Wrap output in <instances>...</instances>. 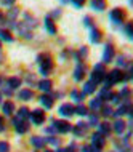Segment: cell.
Segmentation results:
<instances>
[{
    "label": "cell",
    "mask_w": 133,
    "mask_h": 152,
    "mask_svg": "<svg viewBox=\"0 0 133 152\" xmlns=\"http://www.w3.org/2000/svg\"><path fill=\"white\" fill-rule=\"evenodd\" d=\"M37 61H39V64H40V74H42L43 77H47L50 74V71L53 69V58L48 53H45V55H40L39 58H37Z\"/></svg>",
    "instance_id": "1"
},
{
    "label": "cell",
    "mask_w": 133,
    "mask_h": 152,
    "mask_svg": "<svg viewBox=\"0 0 133 152\" xmlns=\"http://www.w3.org/2000/svg\"><path fill=\"white\" fill-rule=\"evenodd\" d=\"M120 80H123V72L120 69H112L107 74V77H104V90H109L112 85L119 83Z\"/></svg>",
    "instance_id": "2"
},
{
    "label": "cell",
    "mask_w": 133,
    "mask_h": 152,
    "mask_svg": "<svg viewBox=\"0 0 133 152\" xmlns=\"http://www.w3.org/2000/svg\"><path fill=\"white\" fill-rule=\"evenodd\" d=\"M106 77V71H104V66L103 64H96L93 69V74H91V82L95 85H98L99 82H103Z\"/></svg>",
    "instance_id": "3"
},
{
    "label": "cell",
    "mask_w": 133,
    "mask_h": 152,
    "mask_svg": "<svg viewBox=\"0 0 133 152\" xmlns=\"http://www.w3.org/2000/svg\"><path fill=\"white\" fill-rule=\"evenodd\" d=\"M109 18H111V21L114 24H122L123 19H125V13H123L120 8H114V10H111Z\"/></svg>",
    "instance_id": "4"
},
{
    "label": "cell",
    "mask_w": 133,
    "mask_h": 152,
    "mask_svg": "<svg viewBox=\"0 0 133 152\" xmlns=\"http://www.w3.org/2000/svg\"><path fill=\"white\" fill-rule=\"evenodd\" d=\"M53 130H56L58 133H69L72 130V126L69 125V122L66 120H55L53 122Z\"/></svg>",
    "instance_id": "5"
},
{
    "label": "cell",
    "mask_w": 133,
    "mask_h": 152,
    "mask_svg": "<svg viewBox=\"0 0 133 152\" xmlns=\"http://www.w3.org/2000/svg\"><path fill=\"white\" fill-rule=\"evenodd\" d=\"M29 117H31V120H32L34 125H40V123H43V120H45V114H43L42 109L32 110V112L29 114Z\"/></svg>",
    "instance_id": "6"
},
{
    "label": "cell",
    "mask_w": 133,
    "mask_h": 152,
    "mask_svg": "<svg viewBox=\"0 0 133 152\" xmlns=\"http://www.w3.org/2000/svg\"><path fill=\"white\" fill-rule=\"evenodd\" d=\"M91 144H93L91 147H96V149L101 151L106 144V138L103 136V134H99V133H95L93 136H91Z\"/></svg>",
    "instance_id": "7"
},
{
    "label": "cell",
    "mask_w": 133,
    "mask_h": 152,
    "mask_svg": "<svg viewBox=\"0 0 133 152\" xmlns=\"http://www.w3.org/2000/svg\"><path fill=\"white\" fill-rule=\"evenodd\" d=\"M13 125H15V130L18 131L19 134L26 133V131L29 130V125L26 120H19V118H13Z\"/></svg>",
    "instance_id": "8"
},
{
    "label": "cell",
    "mask_w": 133,
    "mask_h": 152,
    "mask_svg": "<svg viewBox=\"0 0 133 152\" xmlns=\"http://www.w3.org/2000/svg\"><path fill=\"white\" fill-rule=\"evenodd\" d=\"M112 58H114V47L109 43V45H106V48H104V53H103V63H111Z\"/></svg>",
    "instance_id": "9"
},
{
    "label": "cell",
    "mask_w": 133,
    "mask_h": 152,
    "mask_svg": "<svg viewBox=\"0 0 133 152\" xmlns=\"http://www.w3.org/2000/svg\"><path fill=\"white\" fill-rule=\"evenodd\" d=\"M60 114L63 117H71L74 114V106L69 104V102H64V104L60 106Z\"/></svg>",
    "instance_id": "10"
},
{
    "label": "cell",
    "mask_w": 133,
    "mask_h": 152,
    "mask_svg": "<svg viewBox=\"0 0 133 152\" xmlns=\"http://www.w3.org/2000/svg\"><path fill=\"white\" fill-rule=\"evenodd\" d=\"M16 29H18V32L23 37H26V39H32V32H31V29H29V26L26 23H19L18 26H16Z\"/></svg>",
    "instance_id": "11"
},
{
    "label": "cell",
    "mask_w": 133,
    "mask_h": 152,
    "mask_svg": "<svg viewBox=\"0 0 133 152\" xmlns=\"http://www.w3.org/2000/svg\"><path fill=\"white\" fill-rule=\"evenodd\" d=\"M85 75V66L84 64H77L76 71H74V79H76L77 82H80L82 79H84Z\"/></svg>",
    "instance_id": "12"
},
{
    "label": "cell",
    "mask_w": 133,
    "mask_h": 152,
    "mask_svg": "<svg viewBox=\"0 0 133 152\" xmlns=\"http://www.w3.org/2000/svg\"><path fill=\"white\" fill-rule=\"evenodd\" d=\"M2 109H3V114L5 115H13V112H15V104L11 101H5L2 104Z\"/></svg>",
    "instance_id": "13"
},
{
    "label": "cell",
    "mask_w": 133,
    "mask_h": 152,
    "mask_svg": "<svg viewBox=\"0 0 133 152\" xmlns=\"http://www.w3.org/2000/svg\"><path fill=\"white\" fill-rule=\"evenodd\" d=\"M31 144L37 147V149H42V147L47 144V141H45V138H40V136H32L31 138Z\"/></svg>",
    "instance_id": "14"
},
{
    "label": "cell",
    "mask_w": 133,
    "mask_h": 152,
    "mask_svg": "<svg viewBox=\"0 0 133 152\" xmlns=\"http://www.w3.org/2000/svg\"><path fill=\"white\" fill-rule=\"evenodd\" d=\"M51 87H53V83H51V80H48V79H43V80L39 82V88L42 90V91H45V93L51 91Z\"/></svg>",
    "instance_id": "15"
},
{
    "label": "cell",
    "mask_w": 133,
    "mask_h": 152,
    "mask_svg": "<svg viewBox=\"0 0 133 152\" xmlns=\"http://www.w3.org/2000/svg\"><path fill=\"white\" fill-rule=\"evenodd\" d=\"M125 125H127L125 122H122V120H115L114 123H112L111 128L114 130L117 134H122V133H123V130H125Z\"/></svg>",
    "instance_id": "16"
},
{
    "label": "cell",
    "mask_w": 133,
    "mask_h": 152,
    "mask_svg": "<svg viewBox=\"0 0 133 152\" xmlns=\"http://www.w3.org/2000/svg\"><path fill=\"white\" fill-rule=\"evenodd\" d=\"M91 8H93V10H96V11H103L106 8V2L104 0H91Z\"/></svg>",
    "instance_id": "17"
},
{
    "label": "cell",
    "mask_w": 133,
    "mask_h": 152,
    "mask_svg": "<svg viewBox=\"0 0 133 152\" xmlns=\"http://www.w3.org/2000/svg\"><path fill=\"white\" fill-rule=\"evenodd\" d=\"M45 27H47V31H48L51 35L56 34V26H55V23H53V19L50 18V16H48L47 19H45Z\"/></svg>",
    "instance_id": "18"
},
{
    "label": "cell",
    "mask_w": 133,
    "mask_h": 152,
    "mask_svg": "<svg viewBox=\"0 0 133 152\" xmlns=\"http://www.w3.org/2000/svg\"><path fill=\"white\" fill-rule=\"evenodd\" d=\"M111 123H107V122H104V123H99V131L98 133L99 134H103V136H107V134L111 133Z\"/></svg>",
    "instance_id": "19"
},
{
    "label": "cell",
    "mask_w": 133,
    "mask_h": 152,
    "mask_svg": "<svg viewBox=\"0 0 133 152\" xmlns=\"http://www.w3.org/2000/svg\"><path fill=\"white\" fill-rule=\"evenodd\" d=\"M87 128H88V123H82V122H79V123H77V126L74 128V133H76L77 136H80V134H85Z\"/></svg>",
    "instance_id": "20"
},
{
    "label": "cell",
    "mask_w": 133,
    "mask_h": 152,
    "mask_svg": "<svg viewBox=\"0 0 133 152\" xmlns=\"http://www.w3.org/2000/svg\"><path fill=\"white\" fill-rule=\"evenodd\" d=\"M18 96H19V99H23V101H31L32 96H34V93H32V90H21Z\"/></svg>",
    "instance_id": "21"
},
{
    "label": "cell",
    "mask_w": 133,
    "mask_h": 152,
    "mask_svg": "<svg viewBox=\"0 0 133 152\" xmlns=\"http://www.w3.org/2000/svg\"><path fill=\"white\" fill-rule=\"evenodd\" d=\"M95 90H96V85L90 80V82H87V83L84 85V91L82 93L84 94H91V93H95Z\"/></svg>",
    "instance_id": "22"
},
{
    "label": "cell",
    "mask_w": 133,
    "mask_h": 152,
    "mask_svg": "<svg viewBox=\"0 0 133 152\" xmlns=\"http://www.w3.org/2000/svg\"><path fill=\"white\" fill-rule=\"evenodd\" d=\"M90 40L93 43H99V42H101V32H99L98 29H95V27H91V37H90Z\"/></svg>",
    "instance_id": "23"
},
{
    "label": "cell",
    "mask_w": 133,
    "mask_h": 152,
    "mask_svg": "<svg viewBox=\"0 0 133 152\" xmlns=\"http://www.w3.org/2000/svg\"><path fill=\"white\" fill-rule=\"evenodd\" d=\"M40 102H42V106L45 109H51L53 107V99L50 96H45V94H43V96H40Z\"/></svg>",
    "instance_id": "24"
},
{
    "label": "cell",
    "mask_w": 133,
    "mask_h": 152,
    "mask_svg": "<svg viewBox=\"0 0 133 152\" xmlns=\"http://www.w3.org/2000/svg\"><path fill=\"white\" fill-rule=\"evenodd\" d=\"M21 85V79H18V77H11V79H8V88L10 90H16Z\"/></svg>",
    "instance_id": "25"
},
{
    "label": "cell",
    "mask_w": 133,
    "mask_h": 152,
    "mask_svg": "<svg viewBox=\"0 0 133 152\" xmlns=\"http://www.w3.org/2000/svg\"><path fill=\"white\" fill-rule=\"evenodd\" d=\"M90 107L91 109H95V110H98L99 107H103V99H101V98H93V99H91L90 101Z\"/></svg>",
    "instance_id": "26"
},
{
    "label": "cell",
    "mask_w": 133,
    "mask_h": 152,
    "mask_svg": "<svg viewBox=\"0 0 133 152\" xmlns=\"http://www.w3.org/2000/svg\"><path fill=\"white\" fill-rule=\"evenodd\" d=\"M0 39L5 40V42H13V37H11L10 31H5V29H0Z\"/></svg>",
    "instance_id": "27"
},
{
    "label": "cell",
    "mask_w": 133,
    "mask_h": 152,
    "mask_svg": "<svg viewBox=\"0 0 133 152\" xmlns=\"http://www.w3.org/2000/svg\"><path fill=\"white\" fill-rule=\"evenodd\" d=\"M74 114H79V115H87V114H88V109H87L84 104H79L77 107H74Z\"/></svg>",
    "instance_id": "28"
},
{
    "label": "cell",
    "mask_w": 133,
    "mask_h": 152,
    "mask_svg": "<svg viewBox=\"0 0 133 152\" xmlns=\"http://www.w3.org/2000/svg\"><path fill=\"white\" fill-rule=\"evenodd\" d=\"M71 96H72V99L76 101V102H80V101L85 98V94H84V93H80V91H77V90H72Z\"/></svg>",
    "instance_id": "29"
},
{
    "label": "cell",
    "mask_w": 133,
    "mask_h": 152,
    "mask_svg": "<svg viewBox=\"0 0 133 152\" xmlns=\"http://www.w3.org/2000/svg\"><path fill=\"white\" fill-rule=\"evenodd\" d=\"M29 114H31V110H29L27 107H21L18 110V118H19V120H24V118L29 117Z\"/></svg>",
    "instance_id": "30"
},
{
    "label": "cell",
    "mask_w": 133,
    "mask_h": 152,
    "mask_svg": "<svg viewBox=\"0 0 133 152\" xmlns=\"http://www.w3.org/2000/svg\"><path fill=\"white\" fill-rule=\"evenodd\" d=\"M18 13H19L18 8H11V10L8 11V18H10V21H15L16 16H18Z\"/></svg>",
    "instance_id": "31"
},
{
    "label": "cell",
    "mask_w": 133,
    "mask_h": 152,
    "mask_svg": "<svg viewBox=\"0 0 133 152\" xmlns=\"http://www.w3.org/2000/svg\"><path fill=\"white\" fill-rule=\"evenodd\" d=\"M117 64L122 66V67H123V66H130V63L127 61V56H119V58H117Z\"/></svg>",
    "instance_id": "32"
},
{
    "label": "cell",
    "mask_w": 133,
    "mask_h": 152,
    "mask_svg": "<svg viewBox=\"0 0 133 152\" xmlns=\"http://www.w3.org/2000/svg\"><path fill=\"white\" fill-rule=\"evenodd\" d=\"M101 114L104 117H109L111 114H112V109L109 107V106H103V107H101Z\"/></svg>",
    "instance_id": "33"
},
{
    "label": "cell",
    "mask_w": 133,
    "mask_h": 152,
    "mask_svg": "<svg viewBox=\"0 0 133 152\" xmlns=\"http://www.w3.org/2000/svg\"><path fill=\"white\" fill-rule=\"evenodd\" d=\"M0 152H10V144L5 141H0Z\"/></svg>",
    "instance_id": "34"
},
{
    "label": "cell",
    "mask_w": 133,
    "mask_h": 152,
    "mask_svg": "<svg viewBox=\"0 0 133 152\" xmlns=\"http://www.w3.org/2000/svg\"><path fill=\"white\" fill-rule=\"evenodd\" d=\"M125 32H127V35L130 37H133V32H132V23H127V26H125Z\"/></svg>",
    "instance_id": "35"
},
{
    "label": "cell",
    "mask_w": 133,
    "mask_h": 152,
    "mask_svg": "<svg viewBox=\"0 0 133 152\" xmlns=\"http://www.w3.org/2000/svg\"><path fill=\"white\" fill-rule=\"evenodd\" d=\"M45 141L50 142V144H53V146H56L58 144V139L56 138H53V136H50V138H45Z\"/></svg>",
    "instance_id": "36"
},
{
    "label": "cell",
    "mask_w": 133,
    "mask_h": 152,
    "mask_svg": "<svg viewBox=\"0 0 133 152\" xmlns=\"http://www.w3.org/2000/svg\"><path fill=\"white\" fill-rule=\"evenodd\" d=\"M71 2H72L74 5L77 7V8H80V7H82V5H84V3H85V0H71Z\"/></svg>",
    "instance_id": "37"
},
{
    "label": "cell",
    "mask_w": 133,
    "mask_h": 152,
    "mask_svg": "<svg viewBox=\"0 0 133 152\" xmlns=\"http://www.w3.org/2000/svg\"><path fill=\"white\" fill-rule=\"evenodd\" d=\"M111 101H112V102H119V101H120V96H119V93H112V96H111Z\"/></svg>",
    "instance_id": "38"
},
{
    "label": "cell",
    "mask_w": 133,
    "mask_h": 152,
    "mask_svg": "<svg viewBox=\"0 0 133 152\" xmlns=\"http://www.w3.org/2000/svg\"><path fill=\"white\" fill-rule=\"evenodd\" d=\"M93 123H98V115H95V114H93V115H90V123H88V125H93Z\"/></svg>",
    "instance_id": "39"
},
{
    "label": "cell",
    "mask_w": 133,
    "mask_h": 152,
    "mask_svg": "<svg viewBox=\"0 0 133 152\" xmlns=\"http://www.w3.org/2000/svg\"><path fill=\"white\" fill-rule=\"evenodd\" d=\"M15 2H16V0H2V3H3L5 7H11Z\"/></svg>",
    "instance_id": "40"
},
{
    "label": "cell",
    "mask_w": 133,
    "mask_h": 152,
    "mask_svg": "<svg viewBox=\"0 0 133 152\" xmlns=\"http://www.w3.org/2000/svg\"><path fill=\"white\" fill-rule=\"evenodd\" d=\"M84 21H85V26L91 27V18H90V16H85V19H84Z\"/></svg>",
    "instance_id": "41"
},
{
    "label": "cell",
    "mask_w": 133,
    "mask_h": 152,
    "mask_svg": "<svg viewBox=\"0 0 133 152\" xmlns=\"http://www.w3.org/2000/svg\"><path fill=\"white\" fill-rule=\"evenodd\" d=\"M5 130V125H3V117L0 115V131H3Z\"/></svg>",
    "instance_id": "42"
},
{
    "label": "cell",
    "mask_w": 133,
    "mask_h": 152,
    "mask_svg": "<svg viewBox=\"0 0 133 152\" xmlns=\"http://www.w3.org/2000/svg\"><path fill=\"white\" fill-rule=\"evenodd\" d=\"M80 55L82 56H87V47H82L80 48Z\"/></svg>",
    "instance_id": "43"
},
{
    "label": "cell",
    "mask_w": 133,
    "mask_h": 152,
    "mask_svg": "<svg viewBox=\"0 0 133 152\" xmlns=\"http://www.w3.org/2000/svg\"><path fill=\"white\" fill-rule=\"evenodd\" d=\"M82 152H91V147L90 146H84L82 147Z\"/></svg>",
    "instance_id": "44"
},
{
    "label": "cell",
    "mask_w": 133,
    "mask_h": 152,
    "mask_svg": "<svg viewBox=\"0 0 133 152\" xmlns=\"http://www.w3.org/2000/svg\"><path fill=\"white\" fill-rule=\"evenodd\" d=\"M60 15H61V11H60V10H56V11H53V13H51L53 18H56V16H60Z\"/></svg>",
    "instance_id": "45"
},
{
    "label": "cell",
    "mask_w": 133,
    "mask_h": 152,
    "mask_svg": "<svg viewBox=\"0 0 133 152\" xmlns=\"http://www.w3.org/2000/svg\"><path fill=\"white\" fill-rule=\"evenodd\" d=\"M3 23H5V16H3V13L0 11V24H3Z\"/></svg>",
    "instance_id": "46"
},
{
    "label": "cell",
    "mask_w": 133,
    "mask_h": 152,
    "mask_svg": "<svg viewBox=\"0 0 133 152\" xmlns=\"http://www.w3.org/2000/svg\"><path fill=\"white\" fill-rule=\"evenodd\" d=\"M69 2V0H61V3H68Z\"/></svg>",
    "instance_id": "47"
},
{
    "label": "cell",
    "mask_w": 133,
    "mask_h": 152,
    "mask_svg": "<svg viewBox=\"0 0 133 152\" xmlns=\"http://www.w3.org/2000/svg\"><path fill=\"white\" fill-rule=\"evenodd\" d=\"M2 82H3V79H2V77H0V85H2Z\"/></svg>",
    "instance_id": "48"
},
{
    "label": "cell",
    "mask_w": 133,
    "mask_h": 152,
    "mask_svg": "<svg viewBox=\"0 0 133 152\" xmlns=\"http://www.w3.org/2000/svg\"><path fill=\"white\" fill-rule=\"evenodd\" d=\"M0 102H2V93H0Z\"/></svg>",
    "instance_id": "49"
},
{
    "label": "cell",
    "mask_w": 133,
    "mask_h": 152,
    "mask_svg": "<svg viewBox=\"0 0 133 152\" xmlns=\"http://www.w3.org/2000/svg\"><path fill=\"white\" fill-rule=\"evenodd\" d=\"M45 152H51V151H45Z\"/></svg>",
    "instance_id": "50"
},
{
    "label": "cell",
    "mask_w": 133,
    "mask_h": 152,
    "mask_svg": "<svg viewBox=\"0 0 133 152\" xmlns=\"http://www.w3.org/2000/svg\"><path fill=\"white\" fill-rule=\"evenodd\" d=\"M0 48H2V45H0Z\"/></svg>",
    "instance_id": "51"
}]
</instances>
